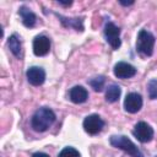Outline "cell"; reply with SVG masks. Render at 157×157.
<instances>
[{
    "mask_svg": "<svg viewBox=\"0 0 157 157\" xmlns=\"http://www.w3.org/2000/svg\"><path fill=\"white\" fill-rule=\"evenodd\" d=\"M55 121V114L54 112L48 107H42L36 110L31 119V125L34 131L37 132H44L47 131L53 123Z\"/></svg>",
    "mask_w": 157,
    "mask_h": 157,
    "instance_id": "obj_1",
    "label": "cell"
},
{
    "mask_svg": "<svg viewBox=\"0 0 157 157\" xmlns=\"http://www.w3.org/2000/svg\"><path fill=\"white\" fill-rule=\"evenodd\" d=\"M155 42H156V38L151 32H148L146 29H141L137 34L136 50L146 56H151L153 54Z\"/></svg>",
    "mask_w": 157,
    "mask_h": 157,
    "instance_id": "obj_2",
    "label": "cell"
},
{
    "mask_svg": "<svg viewBox=\"0 0 157 157\" xmlns=\"http://www.w3.org/2000/svg\"><path fill=\"white\" fill-rule=\"evenodd\" d=\"M109 142H110L112 146L123 150L124 152L129 153L131 157H144L142 152L137 148V146H136L130 139H128V137L124 136V135H119V136L115 135V136H112V137L109 139Z\"/></svg>",
    "mask_w": 157,
    "mask_h": 157,
    "instance_id": "obj_3",
    "label": "cell"
},
{
    "mask_svg": "<svg viewBox=\"0 0 157 157\" xmlns=\"http://www.w3.org/2000/svg\"><path fill=\"white\" fill-rule=\"evenodd\" d=\"M104 36L107 42L109 43V45L113 49H118L121 44L120 42V29L119 27H117L113 22H108L104 26Z\"/></svg>",
    "mask_w": 157,
    "mask_h": 157,
    "instance_id": "obj_4",
    "label": "cell"
},
{
    "mask_svg": "<svg viewBox=\"0 0 157 157\" xmlns=\"http://www.w3.org/2000/svg\"><path fill=\"white\" fill-rule=\"evenodd\" d=\"M103 126H104V121L97 114H91V115L86 117L83 120V129L90 135L98 134L103 129Z\"/></svg>",
    "mask_w": 157,
    "mask_h": 157,
    "instance_id": "obj_5",
    "label": "cell"
},
{
    "mask_svg": "<svg viewBox=\"0 0 157 157\" xmlns=\"http://www.w3.org/2000/svg\"><path fill=\"white\" fill-rule=\"evenodd\" d=\"M132 134L134 136L140 141V142H148L152 140L153 137V129L145 121H139L134 130H132Z\"/></svg>",
    "mask_w": 157,
    "mask_h": 157,
    "instance_id": "obj_6",
    "label": "cell"
},
{
    "mask_svg": "<svg viewBox=\"0 0 157 157\" xmlns=\"http://www.w3.org/2000/svg\"><path fill=\"white\" fill-rule=\"evenodd\" d=\"M141 107H142V97L139 93L131 92L126 94L124 101V108L128 113H136L141 109Z\"/></svg>",
    "mask_w": 157,
    "mask_h": 157,
    "instance_id": "obj_7",
    "label": "cell"
},
{
    "mask_svg": "<svg viewBox=\"0 0 157 157\" xmlns=\"http://www.w3.org/2000/svg\"><path fill=\"white\" fill-rule=\"evenodd\" d=\"M50 50V40L45 36H37L33 40V53L37 56H44Z\"/></svg>",
    "mask_w": 157,
    "mask_h": 157,
    "instance_id": "obj_8",
    "label": "cell"
},
{
    "mask_svg": "<svg viewBox=\"0 0 157 157\" xmlns=\"http://www.w3.org/2000/svg\"><path fill=\"white\" fill-rule=\"evenodd\" d=\"M113 71L118 78H129V77L135 76V74H136V69L131 64L125 63V61L117 63Z\"/></svg>",
    "mask_w": 157,
    "mask_h": 157,
    "instance_id": "obj_9",
    "label": "cell"
},
{
    "mask_svg": "<svg viewBox=\"0 0 157 157\" xmlns=\"http://www.w3.org/2000/svg\"><path fill=\"white\" fill-rule=\"evenodd\" d=\"M27 80L33 86H40L45 81V71L39 66H31L26 72Z\"/></svg>",
    "mask_w": 157,
    "mask_h": 157,
    "instance_id": "obj_10",
    "label": "cell"
},
{
    "mask_svg": "<svg viewBox=\"0 0 157 157\" xmlns=\"http://www.w3.org/2000/svg\"><path fill=\"white\" fill-rule=\"evenodd\" d=\"M69 97H70L71 102H74L76 104H80V103H83V102L87 101L88 92L82 86H74L69 92Z\"/></svg>",
    "mask_w": 157,
    "mask_h": 157,
    "instance_id": "obj_11",
    "label": "cell"
},
{
    "mask_svg": "<svg viewBox=\"0 0 157 157\" xmlns=\"http://www.w3.org/2000/svg\"><path fill=\"white\" fill-rule=\"evenodd\" d=\"M18 15L21 16L22 23H23L26 27H28V28L33 27V26L36 25V22H37V17H36V15H34L28 7H26V6H21V7H20V10H18Z\"/></svg>",
    "mask_w": 157,
    "mask_h": 157,
    "instance_id": "obj_12",
    "label": "cell"
},
{
    "mask_svg": "<svg viewBox=\"0 0 157 157\" xmlns=\"http://www.w3.org/2000/svg\"><path fill=\"white\" fill-rule=\"evenodd\" d=\"M121 94V88L118 86V85H110L108 86L107 91H105V101L109 102V103H114L119 99Z\"/></svg>",
    "mask_w": 157,
    "mask_h": 157,
    "instance_id": "obj_13",
    "label": "cell"
},
{
    "mask_svg": "<svg viewBox=\"0 0 157 157\" xmlns=\"http://www.w3.org/2000/svg\"><path fill=\"white\" fill-rule=\"evenodd\" d=\"M58 17L60 18L61 23L65 27H72L76 31H83V25H82L81 18H67V17H64L61 15H58Z\"/></svg>",
    "mask_w": 157,
    "mask_h": 157,
    "instance_id": "obj_14",
    "label": "cell"
},
{
    "mask_svg": "<svg viewBox=\"0 0 157 157\" xmlns=\"http://www.w3.org/2000/svg\"><path fill=\"white\" fill-rule=\"evenodd\" d=\"M7 45H9L10 52H11L16 58H21V42H20V39H18V37H17L16 34H12V36L9 38Z\"/></svg>",
    "mask_w": 157,
    "mask_h": 157,
    "instance_id": "obj_15",
    "label": "cell"
},
{
    "mask_svg": "<svg viewBox=\"0 0 157 157\" xmlns=\"http://www.w3.org/2000/svg\"><path fill=\"white\" fill-rule=\"evenodd\" d=\"M147 92L151 99H157V78H152L147 83Z\"/></svg>",
    "mask_w": 157,
    "mask_h": 157,
    "instance_id": "obj_16",
    "label": "cell"
},
{
    "mask_svg": "<svg viewBox=\"0 0 157 157\" xmlns=\"http://www.w3.org/2000/svg\"><path fill=\"white\" fill-rule=\"evenodd\" d=\"M104 77L103 76H98V77H94V78H92L91 81H90V85L92 86V88L94 90V91H102L103 90V86H104Z\"/></svg>",
    "mask_w": 157,
    "mask_h": 157,
    "instance_id": "obj_17",
    "label": "cell"
},
{
    "mask_svg": "<svg viewBox=\"0 0 157 157\" xmlns=\"http://www.w3.org/2000/svg\"><path fill=\"white\" fill-rule=\"evenodd\" d=\"M59 157H80V153L74 147H65L60 151Z\"/></svg>",
    "mask_w": 157,
    "mask_h": 157,
    "instance_id": "obj_18",
    "label": "cell"
},
{
    "mask_svg": "<svg viewBox=\"0 0 157 157\" xmlns=\"http://www.w3.org/2000/svg\"><path fill=\"white\" fill-rule=\"evenodd\" d=\"M32 157H49V156L47 153H44V152H36V153H33Z\"/></svg>",
    "mask_w": 157,
    "mask_h": 157,
    "instance_id": "obj_19",
    "label": "cell"
},
{
    "mask_svg": "<svg viewBox=\"0 0 157 157\" xmlns=\"http://www.w3.org/2000/svg\"><path fill=\"white\" fill-rule=\"evenodd\" d=\"M60 5H64V6H69V5H71L72 4V1H58Z\"/></svg>",
    "mask_w": 157,
    "mask_h": 157,
    "instance_id": "obj_20",
    "label": "cell"
},
{
    "mask_svg": "<svg viewBox=\"0 0 157 157\" xmlns=\"http://www.w3.org/2000/svg\"><path fill=\"white\" fill-rule=\"evenodd\" d=\"M120 4H121V5H131L132 1H128V2H125V1H120Z\"/></svg>",
    "mask_w": 157,
    "mask_h": 157,
    "instance_id": "obj_21",
    "label": "cell"
}]
</instances>
